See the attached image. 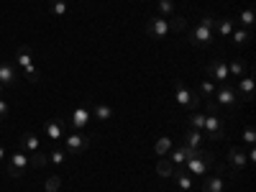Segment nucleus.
<instances>
[{"instance_id": "nucleus-1", "label": "nucleus", "mask_w": 256, "mask_h": 192, "mask_svg": "<svg viewBox=\"0 0 256 192\" xmlns=\"http://www.w3.org/2000/svg\"><path fill=\"white\" fill-rule=\"evenodd\" d=\"M202 134H205L210 141H226V123H223V118L218 116L216 100L208 102V116H205V128H202Z\"/></svg>"}, {"instance_id": "nucleus-2", "label": "nucleus", "mask_w": 256, "mask_h": 192, "mask_svg": "<svg viewBox=\"0 0 256 192\" xmlns=\"http://www.w3.org/2000/svg\"><path fill=\"white\" fill-rule=\"evenodd\" d=\"M174 98H177V102L182 105V108H187V110H198L200 108V92L190 90L182 80L174 82Z\"/></svg>"}, {"instance_id": "nucleus-3", "label": "nucleus", "mask_w": 256, "mask_h": 192, "mask_svg": "<svg viewBox=\"0 0 256 192\" xmlns=\"http://www.w3.org/2000/svg\"><path fill=\"white\" fill-rule=\"evenodd\" d=\"M187 164V172L190 174H198V177H205L208 166H216V156H212L210 152H200L198 156H192L184 162Z\"/></svg>"}, {"instance_id": "nucleus-4", "label": "nucleus", "mask_w": 256, "mask_h": 192, "mask_svg": "<svg viewBox=\"0 0 256 192\" xmlns=\"http://www.w3.org/2000/svg\"><path fill=\"white\" fill-rule=\"evenodd\" d=\"M212 98H216V105H220V108H236V105H238V92H236V88H233V84H228V82H223L220 84V88H216V95H212Z\"/></svg>"}, {"instance_id": "nucleus-5", "label": "nucleus", "mask_w": 256, "mask_h": 192, "mask_svg": "<svg viewBox=\"0 0 256 192\" xmlns=\"http://www.w3.org/2000/svg\"><path fill=\"white\" fill-rule=\"evenodd\" d=\"M28 164H31V159H28L24 152H13V156L8 159V177H13V180H20V177L26 174Z\"/></svg>"}, {"instance_id": "nucleus-6", "label": "nucleus", "mask_w": 256, "mask_h": 192, "mask_svg": "<svg viewBox=\"0 0 256 192\" xmlns=\"http://www.w3.org/2000/svg\"><path fill=\"white\" fill-rule=\"evenodd\" d=\"M187 38H190L192 46H210L212 41H216V31L208 28V26H202V24H198V28L192 31Z\"/></svg>"}, {"instance_id": "nucleus-7", "label": "nucleus", "mask_w": 256, "mask_h": 192, "mask_svg": "<svg viewBox=\"0 0 256 192\" xmlns=\"http://www.w3.org/2000/svg\"><path fill=\"white\" fill-rule=\"evenodd\" d=\"M146 34L152 36V38H166L169 34H172V28H169V20H166V18L154 16V18L146 24Z\"/></svg>"}, {"instance_id": "nucleus-8", "label": "nucleus", "mask_w": 256, "mask_h": 192, "mask_svg": "<svg viewBox=\"0 0 256 192\" xmlns=\"http://www.w3.org/2000/svg\"><path fill=\"white\" fill-rule=\"evenodd\" d=\"M208 77L218 80L220 84L230 80V74H228V64H226V59H223V56H216V59H210V64H208Z\"/></svg>"}, {"instance_id": "nucleus-9", "label": "nucleus", "mask_w": 256, "mask_h": 192, "mask_svg": "<svg viewBox=\"0 0 256 192\" xmlns=\"http://www.w3.org/2000/svg\"><path fill=\"white\" fill-rule=\"evenodd\" d=\"M62 141L67 144V152H70V154H82L84 148L90 146V138L84 136V134H80V131H74V134H70V136H64Z\"/></svg>"}, {"instance_id": "nucleus-10", "label": "nucleus", "mask_w": 256, "mask_h": 192, "mask_svg": "<svg viewBox=\"0 0 256 192\" xmlns=\"http://www.w3.org/2000/svg\"><path fill=\"white\" fill-rule=\"evenodd\" d=\"M228 164H230L233 172H241V169H246V166H248V159H246V152H244V148L230 146V148H228Z\"/></svg>"}, {"instance_id": "nucleus-11", "label": "nucleus", "mask_w": 256, "mask_h": 192, "mask_svg": "<svg viewBox=\"0 0 256 192\" xmlns=\"http://www.w3.org/2000/svg\"><path fill=\"white\" fill-rule=\"evenodd\" d=\"M0 82L6 84V88H13L18 82V70L13 62H0Z\"/></svg>"}, {"instance_id": "nucleus-12", "label": "nucleus", "mask_w": 256, "mask_h": 192, "mask_svg": "<svg viewBox=\"0 0 256 192\" xmlns=\"http://www.w3.org/2000/svg\"><path fill=\"white\" fill-rule=\"evenodd\" d=\"M236 92H238V98H244L246 102L254 98V74H251V72H246V74L238 80V84H236Z\"/></svg>"}, {"instance_id": "nucleus-13", "label": "nucleus", "mask_w": 256, "mask_h": 192, "mask_svg": "<svg viewBox=\"0 0 256 192\" xmlns=\"http://www.w3.org/2000/svg\"><path fill=\"white\" fill-rule=\"evenodd\" d=\"M70 123L74 126V131H82V128L90 123V110H88V108H82V105H80V108H74Z\"/></svg>"}, {"instance_id": "nucleus-14", "label": "nucleus", "mask_w": 256, "mask_h": 192, "mask_svg": "<svg viewBox=\"0 0 256 192\" xmlns=\"http://www.w3.org/2000/svg\"><path fill=\"white\" fill-rule=\"evenodd\" d=\"M202 138H205V134L202 131H195V128H187V131L182 134V144L190 146V148H200L202 146Z\"/></svg>"}, {"instance_id": "nucleus-15", "label": "nucleus", "mask_w": 256, "mask_h": 192, "mask_svg": "<svg viewBox=\"0 0 256 192\" xmlns=\"http://www.w3.org/2000/svg\"><path fill=\"white\" fill-rule=\"evenodd\" d=\"M226 64H228V74L230 77H244L246 72H248V67H246V62L244 59H238V56H230V59H226Z\"/></svg>"}, {"instance_id": "nucleus-16", "label": "nucleus", "mask_w": 256, "mask_h": 192, "mask_svg": "<svg viewBox=\"0 0 256 192\" xmlns=\"http://www.w3.org/2000/svg\"><path fill=\"white\" fill-rule=\"evenodd\" d=\"M226 190V177L223 174H212L202 180V192H223Z\"/></svg>"}, {"instance_id": "nucleus-17", "label": "nucleus", "mask_w": 256, "mask_h": 192, "mask_svg": "<svg viewBox=\"0 0 256 192\" xmlns=\"http://www.w3.org/2000/svg\"><path fill=\"white\" fill-rule=\"evenodd\" d=\"M44 131H46V138L62 141V138H64V123H62V120H49V123L44 126Z\"/></svg>"}, {"instance_id": "nucleus-18", "label": "nucleus", "mask_w": 256, "mask_h": 192, "mask_svg": "<svg viewBox=\"0 0 256 192\" xmlns=\"http://www.w3.org/2000/svg\"><path fill=\"white\" fill-rule=\"evenodd\" d=\"M16 64L20 70H26L28 64H34V52L28 49V46H20L18 52H16Z\"/></svg>"}, {"instance_id": "nucleus-19", "label": "nucleus", "mask_w": 256, "mask_h": 192, "mask_svg": "<svg viewBox=\"0 0 256 192\" xmlns=\"http://www.w3.org/2000/svg\"><path fill=\"white\" fill-rule=\"evenodd\" d=\"M169 152H172V138H169V136H159L156 144H154V154L156 156H166Z\"/></svg>"}, {"instance_id": "nucleus-20", "label": "nucleus", "mask_w": 256, "mask_h": 192, "mask_svg": "<svg viewBox=\"0 0 256 192\" xmlns=\"http://www.w3.org/2000/svg\"><path fill=\"white\" fill-rule=\"evenodd\" d=\"M172 177L177 180V184H180L182 190H192V174L187 172V169H174Z\"/></svg>"}, {"instance_id": "nucleus-21", "label": "nucleus", "mask_w": 256, "mask_h": 192, "mask_svg": "<svg viewBox=\"0 0 256 192\" xmlns=\"http://www.w3.org/2000/svg\"><path fill=\"white\" fill-rule=\"evenodd\" d=\"M156 174H159V177H172V174H174V164L169 162V159H164V156H159V162H156Z\"/></svg>"}, {"instance_id": "nucleus-22", "label": "nucleus", "mask_w": 256, "mask_h": 192, "mask_svg": "<svg viewBox=\"0 0 256 192\" xmlns=\"http://www.w3.org/2000/svg\"><path fill=\"white\" fill-rule=\"evenodd\" d=\"M92 116H95L98 120H110V118H113V108H110V105L98 102L95 108H92Z\"/></svg>"}, {"instance_id": "nucleus-23", "label": "nucleus", "mask_w": 256, "mask_h": 192, "mask_svg": "<svg viewBox=\"0 0 256 192\" xmlns=\"http://www.w3.org/2000/svg\"><path fill=\"white\" fill-rule=\"evenodd\" d=\"M20 144H24V148H28V152H38V136L36 134H24L20 136Z\"/></svg>"}, {"instance_id": "nucleus-24", "label": "nucleus", "mask_w": 256, "mask_h": 192, "mask_svg": "<svg viewBox=\"0 0 256 192\" xmlns=\"http://www.w3.org/2000/svg\"><path fill=\"white\" fill-rule=\"evenodd\" d=\"M187 126L195 128V131H202V128H205V116L202 113H190L187 116Z\"/></svg>"}, {"instance_id": "nucleus-25", "label": "nucleus", "mask_w": 256, "mask_h": 192, "mask_svg": "<svg viewBox=\"0 0 256 192\" xmlns=\"http://www.w3.org/2000/svg\"><path fill=\"white\" fill-rule=\"evenodd\" d=\"M233 28H236V26H233V20H230V18H223V20H218V26H216V36H218V34H220V36H230Z\"/></svg>"}, {"instance_id": "nucleus-26", "label": "nucleus", "mask_w": 256, "mask_h": 192, "mask_svg": "<svg viewBox=\"0 0 256 192\" xmlns=\"http://www.w3.org/2000/svg\"><path fill=\"white\" fill-rule=\"evenodd\" d=\"M166 156H169V162H172V164H184L187 162V154H184V146L182 144H180V148H172Z\"/></svg>"}, {"instance_id": "nucleus-27", "label": "nucleus", "mask_w": 256, "mask_h": 192, "mask_svg": "<svg viewBox=\"0 0 256 192\" xmlns=\"http://www.w3.org/2000/svg\"><path fill=\"white\" fill-rule=\"evenodd\" d=\"M156 8H159V16H174V0H156Z\"/></svg>"}, {"instance_id": "nucleus-28", "label": "nucleus", "mask_w": 256, "mask_h": 192, "mask_svg": "<svg viewBox=\"0 0 256 192\" xmlns=\"http://www.w3.org/2000/svg\"><path fill=\"white\" fill-rule=\"evenodd\" d=\"M49 10H52V16H67V3L64 0H49Z\"/></svg>"}, {"instance_id": "nucleus-29", "label": "nucleus", "mask_w": 256, "mask_h": 192, "mask_svg": "<svg viewBox=\"0 0 256 192\" xmlns=\"http://www.w3.org/2000/svg\"><path fill=\"white\" fill-rule=\"evenodd\" d=\"M230 38H233V44H248V31L246 28H233V34H230Z\"/></svg>"}, {"instance_id": "nucleus-30", "label": "nucleus", "mask_w": 256, "mask_h": 192, "mask_svg": "<svg viewBox=\"0 0 256 192\" xmlns=\"http://www.w3.org/2000/svg\"><path fill=\"white\" fill-rule=\"evenodd\" d=\"M169 28H172V34H180L187 28V20L182 16H172V20H169Z\"/></svg>"}, {"instance_id": "nucleus-31", "label": "nucleus", "mask_w": 256, "mask_h": 192, "mask_svg": "<svg viewBox=\"0 0 256 192\" xmlns=\"http://www.w3.org/2000/svg\"><path fill=\"white\" fill-rule=\"evenodd\" d=\"M28 159H31V164H34V166H38V169L49 164V154H41V152H34Z\"/></svg>"}, {"instance_id": "nucleus-32", "label": "nucleus", "mask_w": 256, "mask_h": 192, "mask_svg": "<svg viewBox=\"0 0 256 192\" xmlns=\"http://www.w3.org/2000/svg\"><path fill=\"white\" fill-rule=\"evenodd\" d=\"M241 141H244V144H248V146H254V141H256V131H254V126H246V128H244Z\"/></svg>"}, {"instance_id": "nucleus-33", "label": "nucleus", "mask_w": 256, "mask_h": 192, "mask_svg": "<svg viewBox=\"0 0 256 192\" xmlns=\"http://www.w3.org/2000/svg\"><path fill=\"white\" fill-rule=\"evenodd\" d=\"M24 74H26V80H28V82H34V84L41 80V74H38V70H36V64H28V67L24 70Z\"/></svg>"}, {"instance_id": "nucleus-34", "label": "nucleus", "mask_w": 256, "mask_h": 192, "mask_svg": "<svg viewBox=\"0 0 256 192\" xmlns=\"http://www.w3.org/2000/svg\"><path fill=\"white\" fill-rule=\"evenodd\" d=\"M49 162L59 166V164H64V162H67V154H64V152H62V148H54V152L49 154Z\"/></svg>"}, {"instance_id": "nucleus-35", "label": "nucleus", "mask_w": 256, "mask_h": 192, "mask_svg": "<svg viewBox=\"0 0 256 192\" xmlns=\"http://www.w3.org/2000/svg\"><path fill=\"white\" fill-rule=\"evenodd\" d=\"M218 20H220V18H216V16H212V13H205V16L200 18V24H202V26H208V28H212V31H216V26H218Z\"/></svg>"}, {"instance_id": "nucleus-36", "label": "nucleus", "mask_w": 256, "mask_h": 192, "mask_svg": "<svg viewBox=\"0 0 256 192\" xmlns=\"http://www.w3.org/2000/svg\"><path fill=\"white\" fill-rule=\"evenodd\" d=\"M238 18H241V24L248 28V26L254 24V8H246V10H241V16H238Z\"/></svg>"}, {"instance_id": "nucleus-37", "label": "nucleus", "mask_w": 256, "mask_h": 192, "mask_svg": "<svg viewBox=\"0 0 256 192\" xmlns=\"http://www.w3.org/2000/svg\"><path fill=\"white\" fill-rule=\"evenodd\" d=\"M200 92H202V95H208V98H210V95H216V84H212L210 80L200 82Z\"/></svg>"}, {"instance_id": "nucleus-38", "label": "nucleus", "mask_w": 256, "mask_h": 192, "mask_svg": "<svg viewBox=\"0 0 256 192\" xmlns=\"http://www.w3.org/2000/svg\"><path fill=\"white\" fill-rule=\"evenodd\" d=\"M44 187H46V192H56V190L62 187V177H49Z\"/></svg>"}, {"instance_id": "nucleus-39", "label": "nucleus", "mask_w": 256, "mask_h": 192, "mask_svg": "<svg viewBox=\"0 0 256 192\" xmlns=\"http://www.w3.org/2000/svg\"><path fill=\"white\" fill-rule=\"evenodd\" d=\"M8 113H10V102L0 98V120H6V118H8Z\"/></svg>"}, {"instance_id": "nucleus-40", "label": "nucleus", "mask_w": 256, "mask_h": 192, "mask_svg": "<svg viewBox=\"0 0 256 192\" xmlns=\"http://www.w3.org/2000/svg\"><path fill=\"white\" fill-rule=\"evenodd\" d=\"M3 159H6V148H3V146H0V162H3Z\"/></svg>"}, {"instance_id": "nucleus-41", "label": "nucleus", "mask_w": 256, "mask_h": 192, "mask_svg": "<svg viewBox=\"0 0 256 192\" xmlns=\"http://www.w3.org/2000/svg\"><path fill=\"white\" fill-rule=\"evenodd\" d=\"M3 92H6V84H3V82H0V98H3Z\"/></svg>"}]
</instances>
